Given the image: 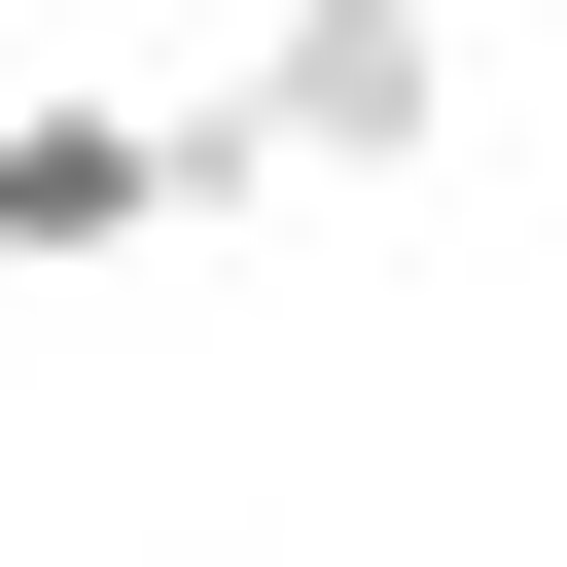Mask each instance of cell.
Listing matches in <instances>:
<instances>
[{"label":"cell","mask_w":567,"mask_h":567,"mask_svg":"<svg viewBox=\"0 0 567 567\" xmlns=\"http://www.w3.org/2000/svg\"><path fill=\"white\" fill-rule=\"evenodd\" d=\"M425 142H461V35L425 0H284L213 71V177H425Z\"/></svg>","instance_id":"cell-1"},{"label":"cell","mask_w":567,"mask_h":567,"mask_svg":"<svg viewBox=\"0 0 567 567\" xmlns=\"http://www.w3.org/2000/svg\"><path fill=\"white\" fill-rule=\"evenodd\" d=\"M177 213H248L213 106H0V284H142Z\"/></svg>","instance_id":"cell-2"}]
</instances>
